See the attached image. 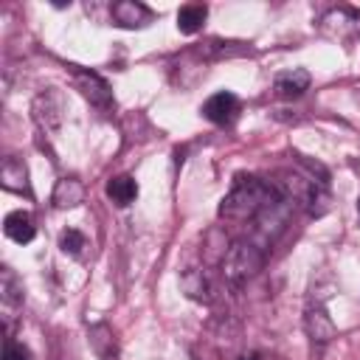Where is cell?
Instances as JSON below:
<instances>
[{
	"label": "cell",
	"mask_w": 360,
	"mask_h": 360,
	"mask_svg": "<svg viewBox=\"0 0 360 360\" xmlns=\"http://www.w3.org/2000/svg\"><path fill=\"white\" fill-rule=\"evenodd\" d=\"M281 200V191L262 177L253 174H239L231 186V191L222 197L219 202V217L222 219H233V222H245V219H256L264 208H270L273 202Z\"/></svg>",
	"instance_id": "obj_1"
},
{
	"label": "cell",
	"mask_w": 360,
	"mask_h": 360,
	"mask_svg": "<svg viewBox=\"0 0 360 360\" xmlns=\"http://www.w3.org/2000/svg\"><path fill=\"white\" fill-rule=\"evenodd\" d=\"M262 264H264V250L256 242L236 239L233 245L225 248L219 270H222V276L231 287H242L248 278H253L262 270Z\"/></svg>",
	"instance_id": "obj_2"
},
{
	"label": "cell",
	"mask_w": 360,
	"mask_h": 360,
	"mask_svg": "<svg viewBox=\"0 0 360 360\" xmlns=\"http://www.w3.org/2000/svg\"><path fill=\"white\" fill-rule=\"evenodd\" d=\"M321 31L338 42H352V39H360V8L354 6H338V8H329L321 20Z\"/></svg>",
	"instance_id": "obj_3"
},
{
	"label": "cell",
	"mask_w": 360,
	"mask_h": 360,
	"mask_svg": "<svg viewBox=\"0 0 360 360\" xmlns=\"http://www.w3.org/2000/svg\"><path fill=\"white\" fill-rule=\"evenodd\" d=\"M70 73H73V84H76V90H79L93 107H98L101 112H110V110L115 107L110 84H107L98 73H93V70H82V68H73Z\"/></svg>",
	"instance_id": "obj_4"
},
{
	"label": "cell",
	"mask_w": 360,
	"mask_h": 360,
	"mask_svg": "<svg viewBox=\"0 0 360 360\" xmlns=\"http://www.w3.org/2000/svg\"><path fill=\"white\" fill-rule=\"evenodd\" d=\"M34 121L39 124V129H45V132H56L59 129V124H62V110H65V104H62V96H59V90H45V93H39L37 98H34Z\"/></svg>",
	"instance_id": "obj_5"
},
{
	"label": "cell",
	"mask_w": 360,
	"mask_h": 360,
	"mask_svg": "<svg viewBox=\"0 0 360 360\" xmlns=\"http://www.w3.org/2000/svg\"><path fill=\"white\" fill-rule=\"evenodd\" d=\"M180 287L191 301H200V304H211L217 298V284L211 281L205 267H186L180 273Z\"/></svg>",
	"instance_id": "obj_6"
},
{
	"label": "cell",
	"mask_w": 360,
	"mask_h": 360,
	"mask_svg": "<svg viewBox=\"0 0 360 360\" xmlns=\"http://www.w3.org/2000/svg\"><path fill=\"white\" fill-rule=\"evenodd\" d=\"M304 329H307V338L315 343V346H326L332 338H335V323L326 312V307L321 301H312L304 312Z\"/></svg>",
	"instance_id": "obj_7"
},
{
	"label": "cell",
	"mask_w": 360,
	"mask_h": 360,
	"mask_svg": "<svg viewBox=\"0 0 360 360\" xmlns=\"http://www.w3.org/2000/svg\"><path fill=\"white\" fill-rule=\"evenodd\" d=\"M200 112H202L211 124L225 127V124H231V121L239 115V98H236L231 90H219V93H214L211 98H205V104H202Z\"/></svg>",
	"instance_id": "obj_8"
},
{
	"label": "cell",
	"mask_w": 360,
	"mask_h": 360,
	"mask_svg": "<svg viewBox=\"0 0 360 360\" xmlns=\"http://www.w3.org/2000/svg\"><path fill=\"white\" fill-rule=\"evenodd\" d=\"M110 14H112V25L118 28H143L152 20V8L138 0H118L112 3Z\"/></svg>",
	"instance_id": "obj_9"
},
{
	"label": "cell",
	"mask_w": 360,
	"mask_h": 360,
	"mask_svg": "<svg viewBox=\"0 0 360 360\" xmlns=\"http://www.w3.org/2000/svg\"><path fill=\"white\" fill-rule=\"evenodd\" d=\"M3 233H6L11 242L25 245V242H31V239L37 236V225H34V219H31L28 211H11V214L3 219Z\"/></svg>",
	"instance_id": "obj_10"
},
{
	"label": "cell",
	"mask_w": 360,
	"mask_h": 360,
	"mask_svg": "<svg viewBox=\"0 0 360 360\" xmlns=\"http://www.w3.org/2000/svg\"><path fill=\"white\" fill-rule=\"evenodd\" d=\"M307 87H309V73H307L304 68L284 70V73H278L276 82H273V90H276V96H281V98H298Z\"/></svg>",
	"instance_id": "obj_11"
},
{
	"label": "cell",
	"mask_w": 360,
	"mask_h": 360,
	"mask_svg": "<svg viewBox=\"0 0 360 360\" xmlns=\"http://www.w3.org/2000/svg\"><path fill=\"white\" fill-rule=\"evenodd\" d=\"M0 183H3V188H8V191H28V172H25V166H22V160H17V158H6L3 160V169H0Z\"/></svg>",
	"instance_id": "obj_12"
},
{
	"label": "cell",
	"mask_w": 360,
	"mask_h": 360,
	"mask_svg": "<svg viewBox=\"0 0 360 360\" xmlns=\"http://www.w3.org/2000/svg\"><path fill=\"white\" fill-rule=\"evenodd\" d=\"M84 200V186L76 177H62L53 188V205L56 208H76Z\"/></svg>",
	"instance_id": "obj_13"
},
{
	"label": "cell",
	"mask_w": 360,
	"mask_h": 360,
	"mask_svg": "<svg viewBox=\"0 0 360 360\" xmlns=\"http://www.w3.org/2000/svg\"><path fill=\"white\" fill-rule=\"evenodd\" d=\"M107 197L115 202V205H129L135 197H138V183L129 177V174H118V177H112L110 183H107Z\"/></svg>",
	"instance_id": "obj_14"
},
{
	"label": "cell",
	"mask_w": 360,
	"mask_h": 360,
	"mask_svg": "<svg viewBox=\"0 0 360 360\" xmlns=\"http://www.w3.org/2000/svg\"><path fill=\"white\" fill-rule=\"evenodd\" d=\"M205 17H208V8H205L202 3H186V6H180V11H177V28H180L183 34H197V31L202 28Z\"/></svg>",
	"instance_id": "obj_15"
},
{
	"label": "cell",
	"mask_w": 360,
	"mask_h": 360,
	"mask_svg": "<svg viewBox=\"0 0 360 360\" xmlns=\"http://www.w3.org/2000/svg\"><path fill=\"white\" fill-rule=\"evenodd\" d=\"M0 298H3L6 309H14L22 304V284L11 267H3V273H0Z\"/></svg>",
	"instance_id": "obj_16"
},
{
	"label": "cell",
	"mask_w": 360,
	"mask_h": 360,
	"mask_svg": "<svg viewBox=\"0 0 360 360\" xmlns=\"http://www.w3.org/2000/svg\"><path fill=\"white\" fill-rule=\"evenodd\" d=\"M84 245H87V239H84V233L76 231V228H68V231H62V236H59V248H62V253H68V256H79Z\"/></svg>",
	"instance_id": "obj_17"
},
{
	"label": "cell",
	"mask_w": 360,
	"mask_h": 360,
	"mask_svg": "<svg viewBox=\"0 0 360 360\" xmlns=\"http://www.w3.org/2000/svg\"><path fill=\"white\" fill-rule=\"evenodd\" d=\"M0 360H28V349L22 346V343H17V340H6V346H3V354H0Z\"/></svg>",
	"instance_id": "obj_18"
},
{
	"label": "cell",
	"mask_w": 360,
	"mask_h": 360,
	"mask_svg": "<svg viewBox=\"0 0 360 360\" xmlns=\"http://www.w3.org/2000/svg\"><path fill=\"white\" fill-rule=\"evenodd\" d=\"M242 360H262V357H259V354H245Z\"/></svg>",
	"instance_id": "obj_19"
},
{
	"label": "cell",
	"mask_w": 360,
	"mask_h": 360,
	"mask_svg": "<svg viewBox=\"0 0 360 360\" xmlns=\"http://www.w3.org/2000/svg\"><path fill=\"white\" fill-rule=\"evenodd\" d=\"M357 214H360V197H357Z\"/></svg>",
	"instance_id": "obj_20"
}]
</instances>
